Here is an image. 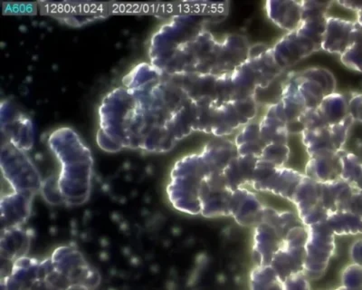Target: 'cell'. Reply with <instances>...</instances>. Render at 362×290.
Masks as SVG:
<instances>
[{"mask_svg": "<svg viewBox=\"0 0 362 290\" xmlns=\"http://www.w3.org/2000/svg\"><path fill=\"white\" fill-rule=\"evenodd\" d=\"M305 248L284 246L277 251L271 262V267L284 282L288 277L303 272Z\"/></svg>", "mask_w": 362, "mask_h": 290, "instance_id": "25", "label": "cell"}, {"mask_svg": "<svg viewBox=\"0 0 362 290\" xmlns=\"http://www.w3.org/2000/svg\"><path fill=\"white\" fill-rule=\"evenodd\" d=\"M234 192L226 182L224 173L209 170L200 189V215L205 218L231 216Z\"/></svg>", "mask_w": 362, "mask_h": 290, "instance_id": "6", "label": "cell"}, {"mask_svg": "<svg viewBox=\"0 0 362 290\" xmlns=\"http://www.w3.org/2000/svg\"><path fill=\"white\" fill-rule=\"evenodd\" d=\"M45 201L50 204H63L64 201L57 185V176L43 180L41 192Z\"/></svg>", "mask_w": 362, "mask_h": 290, "instance_id": "39", "label": "cell"}, {"mask_svg": "<svg viewBox=\"0 0 362 290\" xmlns=\"http://www.w3.org/2000/svg\"><path fill=\"white\" fill-rule=\"evenodd\" d=\"M334 290H349L348 289L344 288V286H339V288L334 289Z\"/></svg>", "mask_w": 362, "mask_h": 290, "instance_id": "46", "label": "cell"}, {"mask_svg": "<svg viewBox=\"0 0 362 290\" xmlns=\"http://www.w3.org/2000/svg\"><path fill=\"white\" fill-rule=\"evenodd\" d=\"M306 228L308 240L303 273L309 280H317L325 275L329 260L334 256L335 234L326 221Z\"/></svg>", "mask_w": 362, "mask_h": 290, "instance_id": "4", "label": "cell"}, {"mask_svg": "<svg viewBox=\"0 0 362 290\" xmlns=\"http://www.w3.org/2000/svg\"><path fill=\"white\" fill-rule=\"evenodd\" d=\"M290 148L288 144H272L267 145L259 159L277 167H284L288 162Z\"/></svg>", "mask_w": 362, "mask_h": 290, "instance_id": "37", "label": "cell"}, {"mask_svg": "<svg viewBox=\"0 0 362 290\" xmlns=\"http://www.w3.org/2000/svg\"><path fill=\"white\" fill-rule=\"evenodd\" d=\"M2 192L33 196L41 192L43 180L25 151L1 141Z\"/></svg>", "mask_w": 362, "mask_h": 290, "instance_id": "3", "label": "cell"}, {"mask_svg": "<svg viewBox=\"0 0 362 290\" xmlns=\"http://www.w3.org/2000/svg\"><path fill=\"white\" fill-rule=\"evenodd\" d=\"M341 157V179L355 189H362V160L345 149L339 151Z\"/></svg>", "mask_w": 362, "mask_h": 290, "instance_id": "35", "label": "cell"}, {"mask_svg": "<svg viewBox=\"0 0 362 290\" xmlns=\"http://www.w3.org/2000/svg\"><path fill=\"white\" fill-rule=\"evenodd\" d=\"M209 172L223 173L233 159L238 156L235 141L216 137L205 144L199 153Z\"/></svg>", "mask_w": 362, "mask_h": 290, "instance_id": "23", "label": "cell"}, {"mask_svg": "<svg viewBox=\"0 0 362 290\" xmlns=\"http://www.w3.org/2000/svg\"><path fill=\"white\" fill-rule=\"evenodd\" d=\"M342 163L339 151H325L309 156L305 175L320 183L341 179Z\"/></svg>", "mask_w": 362, "mask_h": 290, "instance_id": "19", "label": "cell"}, {"mask_svg": "<svg viewBox=\"0 0 362 290\" xmlns=\"http://www.w3.org/2000/svg\"><path fill=\"white\" fill-rule=\"evenodd\" d=\"M351 263L362 267V238L352 243L350 249Z\"/></svg>", "mask_w": 362, "mask_h": 290, "instance_id": "44", "label": "cell"}, {"mask_svg": "<svg viewBox=\"0 0 362 290\" xmlns=\"http://www.w3.org/2000/svg\"><path fill=\"white\" fill-rule=\"evenodd\" d=\"M293 77L306 108H318L322 100L336 93V79L331 71L322 67H311L293 72Z\"/></svg>", "mask_w": 362, "mask_h": 290, "instance_id": "8", "label": "cell"}, {"mask_svg": "<svg viewBox=\"0 0 362 290\" xmlns=\"http://www.w3.org/2000/svg\"><path fill=\"white\" fill-rule=\"evenodd\" d=\"M308 240V231L305 226H297L292 228L284 238V245L292 248H305Z\"/></svg>", "mask_w": 362, "mask_h": 290, "instance_id": "40", "label": "cell"}, {"mask_svg": "<svg viewBox=\"0 0 362 290\" xmlns=\"http://www.w3.org/2000/svg\"><path fill=\"white\" fill-rule=\"evenodd\" d=\"M356 21L352 19L329 17L325 35H323L322 50L339 57L348 50L354 40L356 32Z\"/></svg>", "mask_w": 362, "mask_h": 290, "instance_id": "17", "label": "cell"}, {"mask_svg": "<svg viewBox=\"0 0 362 290\" xmlns=\"http://www.w3.org/2000/svg\"><path fill=\"white\" fill-rule=\"evenodd\" d=\"M349 115L354 122L362 124V93L354 92L347 95Z\"/></svg>", "mask_w": 362, "mask_h": 290, "instance_id": "41", "label": "cell"}, {"mask_svg": "<svg viewBox=\"0 0 362 290\" xmlns=\"http://www.w3.org/2000/svg\"><path fill=\"white\" fill-rule=\"evenodd\" d=\"M235 144L239 156L260 158L267 144L262 138L259 120L244 125L238 131Z\"/></svg>", "mask_w": 362, "mask_h": 290, "instance_id": "28", "label": "cell"}, {"mask_svg": "<svg viewBox=\"0 0 362 290\" xmlns=\"http://www.w3.org/2000/svg\"><path fill=\"white\" fill-rule=\"evenodd\" d=\"M291 72L284 71L269 86L264 88H257L254 98L258 106H264L266 109L271 105H276L283 98L284 87L290 76Z\"/></svg>", "mask_w": 362, "mask_h": 290, "instance_id": "33", "label": "cell"}, {"mask_svg": "<svg viewBox=\"0 0 362 290\" xmlns=\"http://www.w3.org/2000/svg\"><path fill=\"white\" fill-rule=\"evenodd\" d=\"M284 290H311L309 279L303 272L294 274L284 282Z\"/></svg>", "mask_w": 362, "mask_h": 290, "instance_id": "42", "label": "cell"}, {"mask_svg": "<svg viewBox=\"0 0 362 290\" xmlns=\"http://www.w3.org/2000/svg\"><path fill=\"white\" fill-rule=\"evenodd\" d=\"M305 176V173L298 170L286 166H274L259 159L249 189L255 192L272 193L292 202L294 192Z\"/></svg>", "mask_w": 362, "mask_h": 290, "instance_id": "5", "label": "cell"}, {"mask_svg": "<svg viewBox=\"0 0 362 290\" xmlns=\"http://www.w3.org/2000/svg\"><path fill=\"white\" fill-rule=\"evenodd\" d=\"M349 116L347 95L334 93L322 100L318 108L306 109L299 119L303 131L334 125Z\"/></svg>", "mask_w": 362, "mask_h": 290, "instance_id": "13", "label": "cell"}, {"mask_svg": "<svg viewBox=\"0 0 362 290\" xmlns=\"http://www.w3.org/2000/svg\"><path fill=\"white\" fill-rule=\"evenodd\" d=\"M354 124V119L349 115L339 124L303 131L300 135L308 156L325 151H339L344 149Z\"/></svg>", "mask_w": 362, "mask_h": 290, "instance_id": "10", "label": "cell"}, {"mask_svg": "<svg viewBox=\"0 0 362 290\" xmlns=\"http://www.w3.org/2000/svg\"><path fill=\"white\" fill-rule=\"evenodd\" d=\"M208 173V166L199 153L177 161L167 185L168 199L174 209L189 215L202 214L199 193Z\"/></svg>", "mask_w": 362, "mask_h": 290, "instance_id": "2", "label": "cell"}, {"mask_svg": "<svg viewBox=\"0 0 362 290\" xmlns=\"http://www.w3.org/2000/svg\"><path fill=\"white\" fill-rule=\"evenodd\" d=\"M274 58L281 69L287 70L300 61L322 50V45L306 37L299 30L289 32L274 44Z\"/></svg>", "mask_w": 362, "mask_h": 290, "instance_id": "14", "label": "cell"}, {"mask_svg": "<svg viewBox=\"0 0 362 290\" xmlns=\"http://www.w3.org/2000/svg\"><path fill=\"white\" fill-rule=\"evenodd\" d=\"M248 60L259 74L262 80V86L259 88H264L269 86L281 74L286 71L281 69L279 64H277L272 47L261 56L249 58Z\"/></svg>", "mask_w": 362, "mask_h": 290, "instance_id": "32", "label": "cell"}, {"mask_svg": "<svg viewBox=\"0 0 362 290\" xmlns=\"http://www.w3.org/2000/svg\"><path fill=\"white\" fill-rule=\"evenodd\" d=\"M259 124L262 138L267 145L288 143L287 121L281 102L266 109Z\"/></svg>", "mask_w": 362, "mask_h": 290, "instance_id": "22", "label": "cell"}, {"mask_svg": "<svg viewBox=\"0 0 362 290\" xmlns=\"http://www.w3.org/2000/svg\"><path fill=\"white\" fill-rule=\"evenodd\" d=\"M281 104L283 105L284 115H286L287 128L299 124V119L307 108L305 99L300 95L296 79H294L293 72H291L288 81L284 87Z\"/></svg>", "mask_w": 362, "mask_h": 290, "instance_id": "30", "label": "cell"}, {"mask_svg": "<svg viewBox=\"0 0 362 290\" xmlns=\"http://www.w3.org/2000/svg\"><path fill=\"white\" fill-rule=\"evenodd\" d=\"M233 101L254 98L255 91L262 86V80L250 61L231 74Z\"/></svg>", "mask_w": 362, "mask_h": 290, "instance_id": "27", "label": "cell"}, {"mask_svg": "<svg viewBox=\"0 0 362 290\" xmlns=\"http://www.w3.org/2000/svg\"><path fill=\"white\" fill-rule=\"evenodd\" d=\"M29 247V236L22 227L1 231L2 260L14 263L25 257Z\"/></svg>", "mask_w": 362, "mask_h": 290, "instance_id": "29", "label": "cell"}, {"mask_svg": "<svg viewBox=\"0 0 362 290\" xmlns=\"http://www.w3.org/2000/svg\"><path fill=\"white\" fill-rule=\"evenodd\" d=\"M286 236L276 225L262 221L254 231L252 257L255 267L270 266L274 256L284 246Z\"/></svg>", "mask_w": 362, "mask_h": 290, "instance_id": "16", "label": "cell"}, {"mask_svg": "<svg viewBox=\"0 0 362 290\" xmlns=\"http://www.w3.org/2000/svg\"><path fill=\"white\" fill-rule=\"evenodd\" d=\"M266 206L250 189L242 188L234 192L231 216L243 227L255 228L262 221Z\"/></svg>", "mask_w": 362, "mask_h": 290, "instance_id": "18", "label": "cell"}, {"mask_svg": "<svg viewBox=\"0 0 362 290\" xmlns=\"http://www.w3.org/2000/svg\"><path fill=\"white\" fill-rule=\"evenodd\" d=\"M1 141L14 145L27 153L34 144L33 125L11 102L1 103Z\"/></svg>", "mask_w": 362, "mask_h": 290, "instance_id": "12", "label": "cell"}, {"mask_svg": "<svg viewBox=\"0 0 362 290\" xmlns=\"http://www.w3.org/2000/svg\"><path fill=\"white\" fill-rule=\"evenodd\" d=\"M322 185L305 176L297 187L292 202L305 227L327 221L329 216L321 203Z\"/></svg>", "mask_w": 362, "mask_h": 290, "instance_id": "11", "label": "cell"}, {"mask_svg": "<svg viewBox=\"0 0 362 290\" xmlns=\"http://www.w3.org/2000/svg\"><path fill=\"white\" fill-rule=\"evenodd\" d=\"M259 158L238 156L233 159L224 170V176L228 185L233 191L247 188L253 180L255 167Z\"/></svg>", "mask_w": 362, "mask_h": 290, "instance_id": "26", "label": "cell"}, {"mask_svg": "<svg viewBox=\"0 0 362 290\" xmlns=\"http://www.w3.org/2000/svg\"><path fill=\"white\" fill-rule=\"evenodd\" d=\"M266 11L273 23L287 33L297 30L302 24V1L270 0L266 2Z\"/></svg>", "mask_w": 362, "mask_h": 290, "instance_id": "21", "label": "cell"}, {"mask_svg": "<svg viewBox=\"0 0 362 290\" xmlns=\"http://www.w3.org/2000/svg\"><path fill=\"white\" fill-rule=\"evenodd\" d=\"M339 58L347 69L362 73V28L358 24L354 41Z\"/></svg>", "mask_w": 362, "mask_h": 290, "instance_id": "36", "label": "cell"}, {"mask_svg": "<svg viewBox=\"0 0 362 290\" xmlns=\"http://www.w3.org/2000/svg\"><path fill=\"white\" fill-rule=\"evenodd\" d=\"M33 199L18 192L1 195V231L22 227L30 215Z\"/></svg>", "mask_w": 362, "mask_h": 290, "instance_id": "20", "label": "cell"}, {"mask_svg": "<svg viewBox=\"0 0 362 290\" xmlns=\"http://www.w3.org/2000/svg\"><path fill=\"white\" fill-rule=\"evenodd\" d=\"M60 172L57 176L64 204L79 206L90 197L92 189L93 160L88 146L72 129H57L48 138Z\"/></svg>", "mask_w": 362, "mask_h": 290, "instance_id": "1", "label": "cell"}, {"mask_svg": "<svg viewBox=\"0 0 362 290\" xmlns=\"http://www.w3.org/2000/svg\"><path fill=\"white\" fill-rule=\"evenodd\" d=\"M251 45L245 35L228 34L221 40L212 75H231L249 59Z\"/></svg>", "mask_w": 362, "mask_h": 290, "instance_id": "15", "label": "cell"}, {"mask_svg": "<svg viewBox=\"0 0 362 290\" xmlns=\"http://www.w3.org/2000/svg\"><path fill=\"white\" fill-rule=\"evenodd\" d=\"M249 286L250 290H284V282L271 266L254 267Z\"/></svg>", "mask_w": 362, "mask_h": 290, "instance_id": "34", "label": "cell"}, {"mask_svg": "<svg viewBox=\"0 0 362 290\" xmlns=\"http://www.w3.org/2000/svg\"><path fill=\"white\" fill-rule=\"evenodd\" d=\"M327 224L335 236L362 235V219L354 212L338 211L329 216Z\"/></svg>", "mask_w": 362, "mask_h": 290, "instance_id": "31", "label": "cell"}, {"mask_svg": "<svg viewBox=\"0 0 362 290\" xmlns=\"http://www.w3.org/2000/svg\"><path fill=\"white\" fill-rule=\"evenodd\" d=\"M341 286L349 290H362V267L351 263L341 273Z\"/></svg>", "mask_w": 362, "mask_h": 290, "instance_id": "38", "label": "cell"}, {"mask_svg": "<svg viewBox=\"0 0 362 290\" xmlns=\"http://www.w3.org/2000/svg\"><path fill=\"white\" fill-rule=\"evenodd\" d=\"M259 106L254 98L223 103L216 106L214 128L212 134L226 137L240 130L244 125L255 120Z\"/></svg>", "mask_w": 362, "mask_h": 290, "instance_id": "7", "label": "cell"}, {"mask_svg": "<svg viewBox=\"0 0 362 290\" xmlns=\"http://www.w3.org/2000/svg\"><path fill=\"white\" fill-rule=\"evenodd\" d=\"M344 8L356 15V22L362 28V1H339Z\"/></svg>", "mask_w": 362, "mask_h": 290, "instance_id": "45", "label": "cell"}, {"mask_svg": "<svg viewBox=\"0 0 362 290\" xmlns=\"http://www.w3.org/2000/svg\"><path fill=\"white\" fill-rule=\"evenodd\" d=\"M54 269L64 274L74 285L93 289L98 286L100 276L86 262L78 250L72 247H61L51 256Z\"/></svg>", "mask_w": 362, "mask_h": 290, "instance_id": "9", "label": "cell"}, {"mask_svg": "<svg viewBox=\"0 0 362 290\" xmlns=\"http://www.w3.org/2000/svg\"><path fill=\"white\" fill-rule=\"evenodd\" d=\"M321 203L329 215L338 211H349L355 188L342 179L321 183Z\"/></svg>", "mask_w": 362, "mask_h": 290, "instance_id": "24", "label": "cell"}, {"mask_svg": "<svg viewBox=\"0 0 362 290\" xmlns=\"http://www.w3.org/2000/svg\"><path fill=\"white\" fill-rule=\"evenodd\" d=\"M349 211L354 212V214L362 219V189H355Z\"/></svg>", "mask_w": 362, "mask_h": 290, "instance_id": "43", "label": "cell"}]
</instances>
